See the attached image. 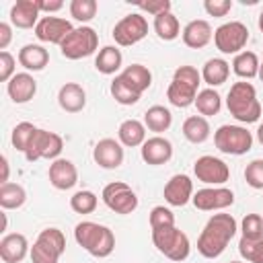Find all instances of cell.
<instances>
[{
    "label": "cell",
    "instance_id": "34",
    "mask_svg": "<svg viewBox=\"0 0 263 263\" xmlns=\"http://www.w3.org/2000/svg\"><path fill=\"white\" fill-rule=\"evenodd\" d=\"M199 111V115L203 117H212V115H218L220 109H222V97L218 90L214 88H203L197 92L195 97V103H193Z\"/></svg>",
    "mask_w": 263,
    "mask_h": 263
},
{
    "label": "cell",
    "instance_id": "8",
    "mask_svg": "<svg viewBox=\"0 0 263 263\" xmlns=\"http://www.w3.org/2000/svg\"><path fill=\"white\" fill-rule=\"evenodd\" d=\"M249 41V29L245 23L240 21H230V23H224L220 25L216 31H214V43H216V49L220 53H240L245 51V45Z\"/></svg>",
    "mask_w": 263,
    "mask_h": 263
},
{
    "label": "cell",
    "instance_id": "43",
    "mask_svg": "<svg viewBox=\"0 0 263 263\" xmlns=\"http://www.w3.org/2000/svg\"><path fill=\"white\" fill-rule=\"evenodd\" d=\"M245 181L253 189H263V160L261 158H255V160H251L247 164V168H245Z\"/></svg>",
    "mask_w": 263,
    "mask_h": 263
},
{
    "label": "cell",
    "instance_id": "23",
    "mask_svg": "<svg viewBox=\"0 0 263 263\" xmlns=\"http://www.w3.org/2000/svg\"><path fill=\"white\" fill-rule=\"evenodd\" d=\"M39 8L35 0H16L10 8V23L16 29H35L39 18Z\"/></svg>",
    "mask_w": 263,
    "mask_h": 263
},
{
    "label": "cell",
    "instance_id": "36",
    "mask_svg": "<svg viewBox=\"0 0 263 263\" xmlns=\"http://www.w3.org/2000/svg\"><path fill=\"white\" fill-rule=\"evenodd\" d=\"M37 129H39V127H35V125L29 123V121H21V123H16V125L12 127V134H10V142H12V146H14L18 152L25 154Z\"/></svg>",
    "mask_w": 263,
    "mask_h": 263
},
{
    "label": "cell",
    "instance_id": "28",
    "mask_svg": "<svg viewBox=\"0 0 263 263\" xmlns=\"http://www.w3.org/2000/svg\"><path fill=\"white\" fill-rule=\"evenodd\" d=\"M197 88L181 82V80H171L168 88H166V99L173 107H179V109H185L189 105L195 103V97H197Z\"/></svg>",
    "mask_w": 263,
    "mask_h": 263
},
{
    "label": "cell",
    "instance_id": "33",
    "mask_svg": "<svg viewBox=\"0 0 263 263\" xmlns=\"http://www.w3.org/2000/svg\"><path fill=\"white\" fill-rule=\"evenodd\" d=\"M152 27H154V33L158 35V39H162V41H173L181 35L179 18L173 12H162V14L154 16Z\"/></svg>",
    "mask_w": 263,
    "mask_h": 263
},
{
    "label": "cell",
    "instance_id": "32",
    "mask_svg": "<svg viewBox=\"0 0 263 263\" xmlns=\"http://www.w3.org/2000/svg\"><path fill=\"white\" fill-rule=\"evenodd\" d=\"M259 58H257V53L255 51H240V53H236L234 55V60H232V72L238 76V78H247V80H251V78H255V76H259Z\"/></svg>",
    "mask_w": 263,
    "mask_h": 263
},
{
    "label": "cell",
    "instance_id": "12",
    "mask_svg": "<svg viewBox=\"0 0 263 263\" xmlns=\"http://www.w3.org/2000/svg\"><path fill=\"white\" fill-rule=\"evenodd\" d=\"M193 173L197 177V181L205 183V185H214V187H222L228 179H230V168L228 164L218 158V156H199L193 162Z\"/></svg>",
    "mask_w": 263,
    "mask_h": 263
},
{
    "label": "cell",
    "instance_id": "45",
    "mask_svg": "<svg viewBox=\"0 0 263 263\" xmlns=\"http://www.w3.org/2000/svg\"><path fill=\"white\" fill-rule=\"evenodd\" d=\"M203 10L210 16L222 18V16H226L232 10V0H205L203 2Z\"/></svg>",
    "mask_w": 263,
    "mask_h": 263
},
{
    "label": "cell",
    "instance_id": "19",
    "mask_svg": "<svg viewBox=\"0 0 263 263\" xmlns=\"http://www.w3.org/2000/svg\"><path fill=\"white\" fill-rule=\"evenodd\" d=\"M6 92L16 105L29 103L37 92V80L29 72H18L6 82Z\"/></svg>",
    "mask_w": 263,
    "mask_h": 263
},
{
    "label": "cell",
    "instance_id": "41",
    "mask_svg": "<svg viewBox=\"0 0 263 263\" xmlns=\"http://www.w3.org/2000/svg\"><path fill=\"white\" fill-rule=\"evenodd\" d=\"M238 253H240V257L247 259L249 263H263V238H259V240L240 238V242H238Z\"/></svg>",
    "mask_w": 263,
    "mask_h": 263
},
{
    "label": "cell",
    "instance_id": "26",
    "mask_svg": "<svg viewBox=\"0 0 263 263\" xmlns=\"http://www.w3.org/2000/svg\"><path fill=\"white\" fill-rule=\"evenodd\" d=\"M117 140L125 146V148H136L142 146L148 138H146V125L140 119H125L119 123L117 127Z\"/></svg>",
    "mask_w": 263,
    "mask_h": 263
},
{
    "label": "cell",
    "instance_id": "16",
    "mask_svg": "<svg viewBox=\"0 0 263 263\" xmlns=\"http://www.w3.org/2000/svg\"><path fill=\"white\" fill-rule=\"evenodd\" d=\"M193 193H195V191H193V181H191L189 175H183V173L173 175V177L166 181L164 191H162L164 201H166L168 205H173V208H183V205H187V203L193 199Z\"/></svg>",
    "mask_w": 263,
    "mask_h": 263
},
{
    "label": "cell",
    "instance_id": "15",
    "mask_svg": "<svg viewBox=\"0 0 263 263\" xmlns=\"http://www.w3.org/2000/svg\"><path fill=\"white\" fill-rule=\"evenodd\" d=\"M92 158L101 168H107V171L119 168L123 164V158H125L123 144L119 140H115V138H103V140H99L95 144Z\"/></svg>",
    "mask_w": 263,
    "mask_h": 263
},
{
    "label": "cell",
    "instance_id": "40",
    "mask_svg": "<svg viewBox=\"0 0 263 263\" xmlns=\"http://www.w3.org/2000/svg\"><path fill=\"white\" fill-rule=\"evenodd\" d=\"M240 232L242 236L240 238H247V240H259L263 238V216L259 214H247L240 222Z\"/></svg>",
    "mask_w": 263,
    "mask_h": 263
},
{
    "label": "cell",
    "instance_id": "48",
    "mask_svg": "<svg viewBox=\"0 0 263 263\" xmlns=\"http://www.w3.org/2000/svg\"><path fill=\"white\" fill-rule=\"evenodd\" d=\"M35 4L39 8V12H47V14L58 12V10L64 8V2L62 0H35Z\"/></svg>",
    "mask_w": 263,
    "mask_h": 263
},
{
    "label": "cell",
    "instance_id": "24",
    "mask_svg": "<svg viewBox=\"0 0 263 263\" xmlns=\"http://www.w3.org/2000/svg\"><path fill=\"white\" fill-rule=\"evenodd\" d=\"M18 64L29 72H39L49 64V51L39 43H27L18 49Z\"/></svg>",
    "mask_w": 263,
    "mask_h": 263
},
{
    "label": "cell",
    "instance_id": "4",
    "mask_svg": "<svg viewBox=\"0 0 263 263\" xmlns=\"http://www.w3.org/2000/svg\"><path fill=\"white\" fill-rule=\"evenodd\" d=\"M152 242L160 255H164L171 261H185L191 253V242L183 230L177 226H166V228H156L152 230Z\"/></svg>",
    "mask_w": 263,
    "mask_h": 263
},
{
    "label": "cell",
    "instance_id": "44",
    "mask_svg": "<svg viewBox=\"0 0 263 263\" xmlns=\"http://www.w3.org/2000/svg\"><path fill=\"white\" fill-rule=\"evenodd\" d=\"M173 80H181L193 88H199L201 84V72L195 68V66H179L173 74Z\"/></svg>",
    "mask_w": 263,
    "mask_h": 263
},
{
    "label": "cell",
    "instance_id": "11",
    "mask_svg": "<svg viewBox=\"0 0 263 263\" xmlns=\"http://www.w3.org/2000/svg\"><path fill=\"white\" fill-rule=\"evenodd\" d=\"M111 35H113L115 43L121 45V47L136 45V43H140V41L148 35V21H146V16L140 14V12L125 14L121 21L115 23Z\"/></svg>",
    "mask_w": 263,
    "mask_h": 263
},
{
    "label": "cell",
    "instance_id": "17",
    "mask_svg": "<svg viewBox=\"0 0 263 263\" xmlns=\"http://www.w3.org/2000/svg\"><path fill=\"white\" fill-rule=\"evenodd\" d=\"M49 183L60 189V191H68L78 183V168L72 160L68 158H55L49 164Z\"/></svg>",
    "mask_w": 263,
    "mask_h": 263
},
{
    "label": "cell",
    "instance_id": "35",
    "mask_svg": "<svg viewBox=\"0 0 263 263\" xmlns=\"http://www.w3.org/2000/svg\"><path fill=\"white\" fill-rule=\"evenodd\" d=\"M27 201V191L18 183H2L0 185V205L4 210H18Z\"/></svg>",
    "mask_w": 263,
    "mask_h": 263
},
{
    "label": "cell",
    "instance_id": "50",
    "mask_svg": "<svg viewBox=\"0 0 263 263\" xmlns=\"http://www.w3.org/2000/svg\"><path fill=\"white\" fill-rule=\"evenodd\" d=\"M8 171H10V166H8V158L2 156V183H10V181H8Z\"/></svg>",
    "mask_w": 263,
    "mask_h": 263
},
{
    "label": "cell",
    "instance_id": "18",
    "mask_svg": "<svg viewBox=\"0 0 263 263\" xmlns=\"http://www.w3.org/2000/svg\"><path fill=\"white\" fill-rule=\"evenodd\" d=\"M140 154L146 164L158 166L173 158V144H171V140H166L162 136H152L142 144Z\"/></svg>",
    "mask_w": 263,
    "mask_h": 263
},
{
    "label": "cell",
    "instance_id": "49",
    "mask_svg": "<svg viewBox=\"0 0 263 263\" xmlns=\"http://www.w3.org/2000/svg\"><path fill=\"white\" fill-rule=\"evenodd\" d=\"M10 41H12V27L8 23H0V49L6 51Z\"/></svg>",
    "mask_w": 263,
    "mask_h": 263
},
{
    "label": "cell",
    "instance_id": "25",
    "mask_svg": "<svg viewBox=\"0 0 263 263\" xmlns=\"http://www.w3.org/2000/svg\"><path fill=\"white\" fill-rule=\"evenodd\" d=\"M119 78L134 90V92H138L140 97L150 88V84H152V72L146 68V66H142V64H132V66H125V70L119 74Z\"/></svg>",
    "mask_w": 263,
    "mask_h": 263
},
{
    "label": "cell",
    "instance_id": "54",
    "mask_svg": "<svg viewBox=\"0 0 263 263\" xmlns=\"http://www.w3.org/2000/svg\"><path fill=\"white\" fill-rule=\"evenodd\" d=\"M230 263H242V261H230Z\"/></svg>",
    "mask_w": 263,
    "mask_h": 263
},
{
    "label": "cell",
    "instance_id": "51",
    "mask_svg": "<svg viewBox=\"0 0 263 263\" xmlns=\"http://www.w3.org/2000/svg\"><path fill=\"white\" fill-rule=\"evenodd\" d=\"M257 142H259V144L263 146V123H261V125L257 127Z\"/></svg>",
    "mask_w": 263,
    "mask_h": 263
},
{
    "label": "cell",
    "instance_id": "46",
    "mask_svg": "<svg viewBox=\"0 0 263 263\" xmlns=\"http://www.w3.org/2000/svg\"><path fill=\"white\" fill-rule=\"evenodd\" d=\"M136 6L152 16H158L162 12H171V0H148V2H136Z\"/></svg>",
    "mask_w": 263,
    "mask_h": 263
},
{
    "label": "cell",
    "instance_id": "14",
    "mask_svg": "<svg viewBox=\"0 0 263 263\" xmlns=\"http://www.w3.org/2000/svg\"><path fill=\"white\" fill-rule=\"evenodd\" d=\"M35 31V37L43 43H55V45H62V41L74 31L72 23L62 18V16H41V21L37 23V27L33 29Z\"/></svg>",
    "mask_w": 263,
    "mask_h": 263
},
{
    "label": "cell",
    "instance_id": "37",
    "mask_svg": "<svg viewBox=\"0 0 263 263\" xmlns=\"http://www.w3.org/2000/svg\"><path fill=\"white\" fill-rule=\"evenodd\" d=\"M97 203H99V197L88 191V189H82V191H76L72 197H70V208L76 212V214H92L97 210Z\"/></svg>",
    "mask_w": 263,
    "mask_h": 263
},
{
    "label": "cell",
    "instance_id": "5",
    "mask_svg": "<svg viewBox=\"0 0 263 263\" xmlns=\"http://www.w3.org/2000/svg\"><path fill=\"white\" fill-rule=\"evenodd\" d=\"M66 253V236L60 228H43L33 247H31V263H58Z\"/></svg>",
    "mask_w": 263,
    "mask_h": 263
},
{
    "label": "cell",
    "instance_id": "7",
    "mask_svg": "<svg viewBox=\"0 0 263 263\" xmlns=\"http://www.w3.org/2000/svg\"><path fill=\"white\" fill-rule=\"evenodd\" d=\"M97 47H99L97 31L88 25H80L62 41L60 51L68 60H82V58L92 55L97 51Z\"/></svg>",
    "mask_w": 263,
    "mask_h": 263
},
{
    "label": "cell",
    "instance_id": "20",
    "mask_svg": "<svg viewBox=\"0 0 263 263\" xmlns=\"http://www.w3.org/2000/svg\"><path fill=\"white\" fill-rule=\"evenodd\" d=\"M31 253L29 240L21 232H10L0 240V257L4 263H21Z\"/></svg>",
    "mask_w": 263,
    "mask_h": 263
},
{
    "label": "cell",
    "instance_id": "42",
    "mask_svg": "<svg viewBox=\"0 0 263 263\" xmlns=\"http://www.w3.org/2000/svg\"><path fill=\"white\" fill-rule=\"evenodd\" d=\"M150 228L156 230V228H166V226H175V214L171 212V208H164V205H154L150 210Z\"/></svg>",
    "mask_w": 263,
    "mask_h": 263
},
{
    "label": "cell",
    "instance_id": "31",
    "mask_svg": "<svg viewBox=\"0 0 263 263\" xmlns=\"http://www.w3.org/2000/svg\"><path fill=\"white\" fill-rule=\"evenodd\" d=\"M144 125L150 132H156V136H160L162 132H166L173 125V115L164 105H152L144 113Z\"/></svg>",
    "mask_w": 263,
    "mask_h": 263
},
{
    "label": "cell",
    "instance_id": "53",
    "mask_svg": "<svg viewBox=\"0 0 263 263\" xmlns=\"http://www.w3.org/2000/svg\"><path fill=\"white\" fill-rule=\"evenodd\" d=\"M259 78H261V82H263V64L259 66Z\"/></svg>",
    "mask_w": 263,
    "mask_h": 263
},
{
    "label": "cell",
    "instance_id": "29",
    "mask_svg": "<svg viewBox=\"0 0 263 263\" xmlns=\"http://www.w3.org/2000/svg\"><path fill=\"white\" fill-rule=\"evenodd\" d=\"M212 134L210 121L203 115H191L183 121V136L191 142V144H203Z\"/></svg>",
    "mask_w": 263,
    "mask_h": 263
},
{
    "label": "cell",
    "instance_id": "38",
    "mask_svg": "<svg viewBox=\"0 0 263 263\" xmlns=\"http://www.w3.org/2000/svg\"><path fill=\"white\" fill-rule=\"evenodd\" d=\"M99 4L97 0H72L70 2V16L80 21V23H88L97 16Z\"/></svg>",
    "mask_w": 263,
    "mask_h": 263
},
{
    "label": "cell",
    "instance_id": "39",
    "mask_svg": "<svg viewBox=\"0 0 263 263\" xmlns=\"http://www.w3.org/2000/svg\"><path fill=\"white\" fill-rule=\"evenodd\" d=\"M111 97L119 103V105H136L138 101H140V95L138 92H134L121 78H119V74L113 78V82H111Z\"/></svg>",
    "mask_w": 263,
    "mask_h": 263
},
{
    "label": "cell",
    "instance_id": "22",
    "mask_svg": "<svg viewBox=\"0 0 263 263\" xmlns=\"http://www.w3.org/2000/svg\"><path fill=\"white\" fill-rule=\"evenodd\" d=\"M58 105L66 113H80L86 107V90L78 82H66L58 90Z\"/></svg>",
    "mask_w": 263,
    "mask_h": 263
},
{
    "label": "cell",
    "instance_id": "27",
    "mask_svg": "<svg viewBox=\"0 0 263 263\" xmlns=\"http://www.w3.org/2000/svg\"><path fill=\"white\" fill-rule=\"evenodd\" d=\"M228 76H230V64L222 58H210L201 68V80L210 84V88L224 84Z\"/></svg>",
    "mask_w": 263,
    "mask_h": 263
},
{
    "label": "cell",
    "instance_id": "13",
    "mask_svg": "<svg viewBox=\"0 0 263 263\" xmlns=\"http://www.w3.org/2000/svg\"><path fill=\"white\" fill-rule=\"evenodd\" d=\"M191 201L201 212H218L234 203V193L228 187H203L193 193Z\"/></svg>",
    "mask_w": 263,
    "mask_h": 263
},
{
    "label": "cell",
    "instance_id": "6",
    "mask_svg": "<svg viewBox=\"0 0 263 263\" xmlns=\"http://www.w3.org/2000/svg\"><path fill=\"white\" fill-rule=\"evenodd\" d=\"M214 144L220 152L240 156L253 148V134L242 125H220L214 132Z\"/></svg>",
    "mask_w": 263,
    "mask_h": 263
},
{
    "label": "cell",
    "instance_id": "1",
    "mask_svg": "<svg viewBox=\"0 0 263 263\" xmlns=\"http://www.w3.org/2000/svg\"><path fill=\"white\" fill-rule=\"evenodd\" d=\"M236 230H238V224H236L232 214H214L205 222V226H203V230L197 238L199 255L205 257V259L220 257L226 251L228 242L234 238Z\"/></svg>",
    "mask_w": 263,
    "mask_h": 263
},
{
    "label": "cell",
    "instance_id": "52",
    "mask_svg": "<svg viewBox=\"0 0 263 263\" xmlns=\"http://www.w3.org/2000/svg\"><path fill=\"white\" fill-rule=\"evenodd\" d=\"M259 31L263 33V10H261V14H259Z\"/></svg>",
    "mask_w": 263,
    "mask_h": 263
},
{
    "label": "cell",
    "instance_id": "21",
    "mask_svg": "<svg viewBox=\"0 0 263 263\" xmlns=\"http://www.w3.org/2000/svg\"><path fill=\"white\" fill-rule=\"evenodd\" d=\"M183 37V43L191 49H201L205 47L212 39H214V31H212V25L203 18H195V21H189L181 33Z\"/></svg>",
    "mask_w": 263,
    "mask_h": 263
},
{
    "label": "cell",
    "instance_id": "10",
    "mask_svg": "<svg viewBox=\"0 0 263 263\" xmlns=\"http://www.w3.org/2000/svg\"><path fill=\"white\" fill-rule=\"evenodd\" d=\"M101 197H103V203L111 212L121 214V216H127V214H132L138 208L136 191L127 183H123V181H113V183L105 185Z\"/></svg>",
    "mask_w": 263,
    "mask_h": 263
},
{
    "label": "cell",
    "instance_id": "2",
    "mask_svg": "<svg viewBox=\"0 0 263 263\" xmlns=\"http://www.w3.org/2000/svg\"><path fill=\"white\" fill-rule=\"evenodd\" d=\"M74 240L78 247H82L88 255L97 259H105L115 251V234L109 226L82 220L74 228Z\"/></svg>",
    "mask_w": 263,
    "mask_h": 263
},
{
    "label": "cell",
    "instance_id": "3",
    "mask_svg": "<svg viewBox=\"0 0 263 263\" xmlns=\"http://www.w3.org/2000/svg\"><path fill=\"white\" fill-rule=\"evenodd\" d=\"M226 107L230 115L240 123H255L261 117V103L257 99V90L251 82H234L226 95Z\"/></svg>",
    "mask_w": 263,
    "mask_h": 263
},
{
    "label": "cell",
    "instance_id": "47",
    "mask_svg": "<svg viewBox=\"0 0 263 263\" xmlns=\"http://www.w3.org/2000/svg\"><path fill=\"white\" fill-rule=\"evenodd\" d=\"M14 66H16V60L10 51H0V80L2 82H8L16 72H14Z\"/></svg>",
    "mask_w": 263,
    "mask_h": 263
},
{
    "label": "cell",
    "instance_id": "30",
    "mask_svg": "<svg viewBox=\"0 0 263 263\" xmlns=\"http://www.w3.org/2000/svg\"><path fill=\"white\" fill-rule=\"evenodd\" d=\"M121 62H123L121 51L115 45H105L103 49H99V53L95 58V68H97V72L111 76L121 68Z\"/></svg>",
    "mask_w": 263,
    "mask_h": 263
},
{
    "label": "cell",
    "instance_id": "9",
    "mask_svg": "<svg viewBox=\"0 0 263 263\" xmlns=\"http://www.w3.org/2000/svg\"><path fill=\"white\" fill-rule=\"evenodd\" d=\"M62 148H64V140H62L60 134L47 132V129H41L39 127L35 132V136H33L27 152H25V158L29 162H35V160H41V158L55 160V158H60Z\"/></svg>",
    "mask_w": 263,
    "mask_h": 263
}]
</instances>
